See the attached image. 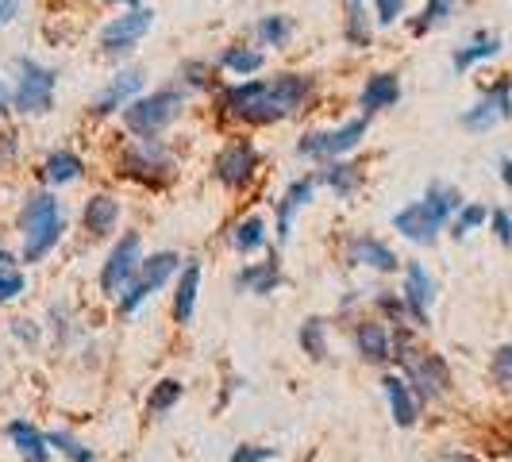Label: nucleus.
<instances>
[{
  "label": "nucleus",
  "mask_w": 512,
  "mask_h": 462,
  "mask_svg": "<svg viewBox=\"0 0 512 462\" xmlns=\"http://www.w3.org/2000/svg\"><path fill=\"white\" fill-rule=\"evenodd\" d=\"M509 116H512V81L509 77H501L482 101L462 112V128L489 131V128H497L501 120H509Z\"/></svg>",
  "instance_id": "obj_13"
},
{
  "label": "nucleus",
  "mask_w": 512,
  "mask_h": 462,
  "mask_svg": "<svg viewBox=\"0 0 512 462\" xmlns=\"http://www.w3.org/2000/svg\"><path fill=\"white\" fill-rule=\"evenodd\" d=\"M8 439H12L16 455H20L24 462H51V439L43 436L35 424L12 420V424H8Z\"/></svg>",
  "instance_id": "obj_19"
},
{
  "label": "nucleus",
  "mask_w": 512,
  "mask_h": 462,
  "mask_svg": "<svg viewBox=\"0 0 512 462\" xmlns=\"http://www.w3.org/2000/svg\"><path fill=\"white\" fill-rule=\"evenodd\" d=\"M139 89H143V74H139V70H120V74L108 81V89L97 97L93 112H97V116H112V112L128 108L131 101H139Z\"/></svg>",
  "instance_id": "obj_16"
},
{
  "label": "nucleus",
  "mask_w": 512,
  "mask_h": 462,
  "mask_svg": "<svg viewBox=\"0 0 512 462\" xmlns=\"http://www.w3.org/2000/svg\"><path fill=\"white\" fill-rule=\"evenodd\" d=\"M231 247L239 251V255H255L266 247V220L262 216H247V220H239L235 228H231Z\"/></svg>",
  "instance_id": "obj_28"
},
{
  "label": "nucleus",
  "mask_w": 512,
  "mask_h": 462,
  "mask_svg": "<svg viewBox=\"0 0 512 462\" xmlns=\"http://www.w3.org/2000/svg\"><path fill=\"white\" fill-rule=\"evenodd\" d=\"M258 39L266 47H285L293 39V20L289 16H262L258 20Z\"/></svg>",
  "instance_id": "obj_34"
},
{
  "label": "nucleus",
  "mask_w": 512,
  "mask_h": 462,
  "mask_svg": "<svg viewBox=\"0 0 512 462\" xmlns=\"http://www.w3.org/2000/svg\"><path fill=\"white\" fill-rule=\"evenodd\" d=\"M47 439H51V447H58L70 462H93V451H89L81 439L70 436V432H51Z\"/></svg>",
  "instance_id": "obj_36"
},
{
  "label": "nucleus",
  "mask_w": 512,
  "mask_h": 462,
  "mask_svg": "<svg viewBox=\"0 0 512 462\" xmlns=\"http://www.w3.org/2000/svg\"><path fill=\"white\" fill-rule=\"evenodd\" d=\"M178 270H181V258L174 255V251H158V255L143 258L139 274H135L128 289L120 293V312H139V305H143L147 297H154Z\"/></svg>",
  "instance_id": "obj_8"
},
{
  "label": "nucleus",
  "mask_w": 512,
  "mask_h": 462,
  "mask_svg": "<svg viewBox=\"0 0 512 462\" xmlns=\"http://www.w3.org/2000/svg\"><path fill=\"white\" fill-rule=\"evenodd\" d=\"M24 289H27V282H24V274H20V270H0V305L16 301Z\"/></svg>",
  "instance_id": "obj_37"
},
{
  "label": "nucleus",
  "mask_w": 512,
  "mask_h": 462,
  "mask_svg": "<svg viewBox=\"0 0 512 462\" xmlns=\"http://www.w3.org/2000/svg\"><path fill=\"white\" fill-rule=\"evenodd\" d=\"M124 174L147 185H166L174 178V154L162 139H131L124 151Z\"/></svg>",
  "instance_id": "obj_7"
},
{
  "label": "nucleus",
  "mask_w": 512,
  "mask_h": 462,
  "mask_svg": "<svg viewBox=\"0 0 512 462\" xmlns=\"http://www.w3.org/2000/svg\"><path fill=\"white\" fill-rule=\"evenodd\" d=\"M343 35H347L351 47H370V20H366V4H362V0H351V4H347Z\"/></svg>",
  "instance_id": "obj_33"
},
{
  "label": "nucleus",
  "mask_w": 512,
  "mask_h": 462,
  "mask_svg": "<svg viewBox=\"0 0 512 462\" xmlns=\"http://www.w3.org/2000/svg\"><path fill=\"white\" fill-rule=\"evenodd\" d=\"M486 220H489V208H482V205H462V212L455 216V220H451V235H455V239H466L470 231L482 228Z\"/></svg>",
  "instance_id": "obj_35"
},
{
  "label": "nucleus",
  "mask_w": 512,
  "mask_h": 462,
  "mask_svg": "<svg viewBox=\"0 0 512 462\" xmlns=\"http://www.w3.org/2000/svg\"><path fill=\"white\" fill-rule=\"evenodd\" d=\"M12 262H16V258H12L8 251H4V247H0V270H12Z\"/></svg>",
  "instance_id": "obj_49"
},
{
  "label": "nucleus",
  "mask_w": 512,
  "mask_h": 462,
  "mask_svg": "<svg viewBox=\"0 0 512 462\" xmlns=\"http://www.w3.org/2000/svg\"><path fill=\"white\" fill-rule=\"evenodd\" d=\"M320 181H324L328 189H335V197H351V193H359L362 170L355 166V162H343V158H335V162H328V166L320 170Z\"/></svg>",
  "instance_id": "obj_26"
},
{
  "label": "nucleus",
  "mask_w": 512,
  "mask_h": 462,
  "mask_svg": "<svg viewBox=\"0 0 512 462\" xmlns=\"http://www.w3.org/2000/svg\"><path fill=\"white\" fill-rule=\"evenodd\" d=\"M382 389H385V401H389L393 420H397L401 428H412V424H416V416H420V397L412 393V385L405 382L401 374H385Z\"/></svg>",
  "instance_id": "obj_17"
},
{
  "label": "nucleus",
  "mask_w": 512,
  "mask_h": 462,
  "mask_svg": "<svg viewBox=\"0 0 512 462\" xmlns=\"http://www.w3.org/2000/svg\"><path fill=\"white\" fill-rule=\"evenodd\" d=\"M278 459V447H258V443H243L235 447V455L228 462H270Z\"/></svg>",
  "instance_id": "obj_38"
},
{
  "label": "nucleus",
  "mask_w": 512,
  "mask_h": 462,
  "mask_svg": "<svg viewBox=\"0 0 512 462\" xmlns=\"http://www.w3.org/2000/svg\"><path fill=\"white\" fill-rule=\"evenodd\" d=\"M20 4H24V0H0V27L12 24V20L20 16Z\"/></svg>",
  "instance_id": "obj_44"
},
{
  "label": "nucleus",
  "mask_w": 512,
  "mask_h": 462,
  "mask_svg": "<svg viewBox=\"0 0 512 462\" xmlns=\"http://www.w3.org/2000/svg\"><path fill=\"white\" fill-rule=\"evenodd\" d=\"M212 174L224 189H247L251 178L258 174V147L251 139H235L224 151L216 154L212 162Z\"/></svg>",
  "instance_id": "obj_10"
},
{
  "label": "nucleus",
  "mask_w": 512,
  "mask_h": 462,
  "mask_svg": "<svg viewBox=\"0 0 512 462\" xmlns=\"http://www.w3.org/2000/svg\"><path fill=\"white\" fill-rule=\"evenodd\" d=\"M197 293H201V262L189 258L178 278V293H174V316H178V324H189V320H193V312H197Z\"/></svg>",
  "instance_id": "obj_23"
},
{
  "label": "nucleus",
  "mask_w": 512,
  "mask_h": 462,
  "mask_svg": "<svg viewBox=\"0 0 512 462\" xmlns=\"http://www.w3.org/2000/svg\"><path fill=\"white\" fill-rule=\"evenodd\" d=\"M143 235L139 231H124L120 235V243L108 251L104 258V270H101V289L108 297H120L124 289L131 285V278L139 274V266H143Z\"/></svg>",
  "instance_id": "obj_9"
},
{
  "label": "nucleus",
  "mask_w": 512,
  "mask_h": 462,
  "mask_svg": "<svg viewBox=\"0 0 512 462\" xmlns=\"http://www.w3.org/2000/svg\"><path fill=\"white\" fill-rule=\"evenodd\" d=\"M497 51H501V39H497V35H486V31H482V35H474V39H470L466 47H459V51H455L451 66H455V70L462 74V70H470V66H478V62L493 58Z\"/></svg>",
  "instance_id": "obj_27"
},
{
  "label": "nucleus",
  "mask_w": 512,
  "mask_h": 462,
  "mask_svg": "<svg viewBox=\"0 0 512 462\" xmlns=\"http://www.w3.org/2000/svg\"><path fill=\"white\" fill-rule=\"evenodd\" d=\"M497 170H501V181L509 185V193H512V158H501V162H497Z\"/></svg>",
  "instance_id": "obj_47"
},
{
  "label": "nucleus",
  "mask_w": 512,
  "mask_h": 462,
  "mask_svg": "<svg viewBox=\"0 0 512 462\" xmlns=\"http://www.w3.org/2000/svg\"><path fill=\"white\" fill-rule=\"evenodd\" d=\"M393 228L412 243H436L439 231L447 228V216L428 201H412L401 212H393Z\"/></svg>",
  "instance_id": "obj_12"
},
{
  "label": "nucleus",
  "mask_w": 512,
  "mask_h": 462,
  "mask_svg": "<svg viewBox=\"0 0 512 462\" xmlns=\"http://www.w3.org/2000/svg\"><path fill=\"white\" fill-rule=\"evenodd\" d=\"M181 393H185V385H181L178 378H162V382L151 389V397H147V412H151V416H166V412L181 401Z\"/></svg>",
  "instance_id": "obj_32"
},
{
  "label": "nucleus",
  "mask_w": 512,
  "mask_h": 462,
  "mask_svg": "<svg viewBox=\"0 0 512 462\" xmlns=\"http://www.w3.org/2000/svg\"><path fill=\"white\" fill-rule=\"evenodd\" d=\"M459 4L462 0H428V4H424V12L412 20V31H416V35H424V31H432V27L447 24V20L459 12Z\"/></svg>",
  "instance_id": "obj_31"
},
{
  "label": "nucleus",
  "mask_w": 512,
  "mask_h": 462,
  "mask_svg": "<svg viewBox=\"0 0 512 462\" xmlns=\"http://www.w3.org/2000/svg\"><path fill=\"white\" fill-rule=\"evenodd\" d=\"M20 70V85H16V97H12V108L24 112V116H47L54 108V89H58V74L51 66L35 62V58H20L16 62Z\"/></svg>",
  "instance_id": "obj_5"
},
{
  "label": "nucleus",
  "mask_w": 512,
  "mask_h": 462,
  "mask_svg": "<svg viewBox=\"0 0 512 462\" xmlns=\"http://www.w3.org/2000/svg\"><path fill=\"white\" fill-rule=\"evenodd\" d=\"M312 97V77L308 74H278L258 77V81H239L220 93V108L231 120L243 124H278L285 116L301 112Z\"/></svg>",
  "instance_id": "obj_1"
},
{
  "label": "nucleus",
  "mask_w": 512,
  "mask_h": 462,
  "mask_svg": "<svg viewBox=\"0 0 512 462\" xmlns=\"http://www.w3.org/2000/svg\"><path fill=\"white\" fill-rule=\"evenodd\" d=\"M366 131H370V120H347V124L328 128V131H305V135L297 139V154H301V158L335 162V158H343L347 151H355L362 139H366Z\"/></svg>",
  "instance_id": "obj_6"
},
{
  "label": "nucleus",
  "mask_w": 512,
  "mask_h": 462,
  "mask_svg": "<svg viewBox=\"0 0 512 462\" xmlns=\"http://www.w3.org/2000/svg\"><path fill=\"white\" fill-rule=\"evenodd\" d=\"M220 66L239 77H251L266 66V54L255 51V47H228V51L220 54Z\"/></svg>",
  "instance_id": "obj_30"
},
{
  "label": "nucleus",
  "mask_w": 512,
  "mask_h": 462,
  "mask_svg": "<svg viewBox=\"0 0 512 462\" xmlns=\"http://www.w3.org/2000/svg\"><path fill=\"white\" fill-rule=\"evenodd\" d=\"M154 24V12L151 8H128L120 12L116 20H108L101 31V47L104 54H128L139 47V39L151 31Z\"/></svg>",
  "instance_id": "obj_11"
},
{
  "label": "nucleus",
  "mask_w": 512,
  "mask_h": 462,
  "mask_svg": "<svg viewBox=\"0 0 512 462\" xmlns=\"http://www.w3.org/2000/svg\"><path fill=\"white\" fill-rule=\"evenodd\" d=\"M374 12H378V24H397L405 16V0H374Z\"/></svg>",
  "instance_id": "obj_40"
},
{
  "label": "nucleus",
  "mask_w": 512,
  "mask_h": 462,
  "mask_svg": "<svg viewBox=\"0 0 512 462\" xmlns=\"http://www.w3.org/2000/svg\"><path fill=\"white\" fill-rule=\"evenodd\" d=\"M297 339H301L308 359L316 362L328 359V320L324 316H308L305 324H301V332H297Z\"/></svg>",
  "instance_id": "obj_29"
},
{
  "label": "nucleus",
  "mask_w": 512,
  "mask_h": 462,
  "mask_svg": "<svg viewBox=\"0 0 512 462\" xmlns=\"http://www.w3.org/2000/svg\"><path fill=\"white\" fill-rule=\"evenodd\" d=\"M493 378L501 385H512V343L509 347H497V355H493Z\"/></svg>",
  "instance_id": "obj_39"
},
{
  "label": "nucleus",
  "mask_w": 512,
  "mask_h": 462,
  "mask_svg": "<svg viewBox=\"0 0 512 462\" xmlns=\"http://www.w3.org/2000/svg\"><path fill=\"white\" fill-rule=\"evenodd\" d=\"M436 462H478V459H470V455H459V451H447V455H439Z\"/></svg>",
  "instance_id": "obj_48"
},
{
  "label": "nucleus",
  "mask_w": 512,
  "mask_h": 462,
  "mask_svg": "<svg viewBox=\"0 0 512 462\" xmlns=\"http://www.w3.org/2000/svg\"><path fill=\"white\" fill-rule=\"evenodd\" d=\"M81 220H85V231H89L93 239H104V235H112L116 224H120V201L108 197V193H97V197L85 201Z\"/></svg>",
  "instance_id": "obj_20"
},
{
  "label": "nucleus",
  "mask_w": 512,
  "mask_h": 462,
  "mask_svg": "<svg viewBox=\"0 0 512 462\" xmlns=\"http://www.w3.org/2000/svg\"><path fill=\"white\" fill-rule=\"evenodd\" d=\"M397 101H401V77L397 74L366 77L362 97H359V104L366 108V116H370V112H382V108H393Z\"/></svg>",
  "instance_id": "obj_22"
},
{
  "label": "nucleus",
  "mask_w": 512,
  "mask_h": 462,
  "mask_svg": "<svg viewBox=\"0 0 512 462\" xmlns=\"http://www.w3.org/2000/svg\"><path fill=\"white\" fill-rule=\"evenodd\" d=\"M16 335H20V339H27V343H35V324H31V320H16Z\"/></svg>",
  "instance_id": "obj_45"
},
{
  "label": "nucleus",
  "mask_w": 512,
  "mask_h": 462,
  "mask_svg": "<svg viewBox=\"0 0 512 462\" xmlns=\"http://www.w3.org/2000/svg\"><path fill=\"white\" fill-rule=\"evenodd\" d=\"M378 305H382V312H389V316H397V324H401V316L409 312V308H405V297L397 301V297H389V293H382V297H378Z\"/></svg>",
  "instance_id": "obj_43"
},
{
  "label": "nucleus",
  "mask_w": 512,
  "mask_h": 462,
  "mask_svg": "<svg viewBox=\"0 0 512 462\" xmlns=\"http://www.w3.org/2000/svg\"><path fill=\"white\" fill-rule=\"evenodd\" d=\"M208 62H185L181 66V77H185V85H193V89H205L208 85Z\"/></svg>",
  "instance_id": "obj_41"
},
{
  "label": "nucleus",
  "mask_w": 512,
  "mask_h": 462,
  "mask_svg": "<svg viewBox=\"0 0 512 462\" xmlns=\"http://www.w3.org/2000/svg\"><path fill=\"white\" fill-rule=\"evenodd\" d=\"M347 262L351 266H370V270H378V274H393L397 266H401V258L397 251L382 243V239H374V235H355L351 243H347Z\"/></svg>",
  "instance_id": "obj_14"
},
{
  "label": "nucleus",
  "mask_w": 512,
  "mask_h": 462,
  "mask_svg": "<svg viewBox=\"0 0 512 462\" xmlns=\"http://www.w3.org/2000/svg\"><path fill=\"white\" fill-rule=\"evenodd\" d=\"M12 97H16V89H8V81L0 77V112H8V108H12Z\"/></svg>",
  "instance_id": "obj_46"
},
{
  "label": "nucleus",
  "mask_w": 512,
  "mask_h": 462,
  "mask_svg": "<svg viewBox=\"0 0 512 462\" xmlns=\"http://www.w3.org/2000/svg\"><path fill=\"white\" fill-rule=\"evenodd\" d=\"M278 285H282L278 258H270V262H251V266H243V270L235 274V289H243V293H255V297H270Z\"/></svg>",
  "instance_id": "obj_21"
},
{
  "label": "nucleus",
  "mask_w": 512,
  "mask_h": 462,
  "mask_svg": "<svg viewBox=\"0 0 512 462\" xmlns=\"http://www.w3.org/2000/svg\"><path fill=\"white\" fill-rule=\"evenodd\" d=\"M312 189H316V181L301 178L282 193V201H278V239H289V235H293V216L312 201Z\"/></svg>",
  "instance_id": "obj_24"
},
{
  "label": "nucleus",
  "mask_w": 512,
  "mask_h": 462,
  "mask_svg": "<svg viewBox=\"0 0 512 462\" xmlns=\"http://www.w3.org/2000/svg\"><path fill=\"white\" fill-rule=\"evenodd\" d=\"M393 343H397V355L393 359L401 362V378L412 385V393L420 397V401H436L443 397L447 389H451V370H447V362L439 359L436 351H424V347H416L412 343V335L397 324V335H393Z\"/></svg>",
  "instance_id": "obj_3"
},
{
  "label": "nucleus",
  "mask_w": 512,
  "mask_h": 462,
  "mask_svg": "<svg viewBox=\"0 0 512 462\" xmlns=\"http://www.w3.org/2000/svg\"><path fill=\"white\" fill-rule=\"evenodd\" d=\"M85 174V162L77 158L74 151H54V154H47V162H43V181L47 185H70V181H77Z\"/></svg>",
  "instance_id": "obj_25"
},
{
  "label": "nucleus",
  "mask_w": 512,
  "mask_h": 462,
  "mask_svg": "<svg viewBox=\"0 0 512 462\" xmlns=\"http://www.w3.org/2000/svg\"><path fill=\"white\" fill-rule=\"evenodd\" d=\"M489 224H493V235H497L505 247H512V216H509V212H505V208L489 212Z\"/></svg>",
  "instance_id": "obj_42"
},
{
  "label": "nucleus",
  "mask_w": 512,
  "mask_h": 462,
  "mask_svg": "<svg viewBox=\"0 0 512 462\" xmlns=\"http://www.w3.org/2000/svg\"><path fill=\"white\" fill-rule=\"evenodd\" d=\"M355 351L362 355V362L382 366V362L393 359V335L382 328V320H359V328H355Z\"/></svg>",
  "instance_id": "obj_18"
},
{
  "label": "nucleus",
  "mask_w": 512,
  "mask_h": 462,
  "mask_svg": "<svg viewBox=\"0 0 512 462\" xmlns=\"http://www.w3.org/2000/svg\"><path fill=\"white\" fill-rule=\"evenodd\" d=\"M112 4H135L139 8V0H112Z\"/></svg>",
  "instance_id": "obj_50"
},
{
  "label": "nucleus",
  "mask_w": 512,
  "mask_h": 462,
  "mask_svg": "<svg viewBox=\"0 0 512 462\" xmlns=\"http://www.w3.org/2000/svg\"><path fill=\"white\" fill-rule=\"evenodd\" d=\"M436 301V282L432 274L420 266V262H409L405 266V308L416 324H428V308Z\"/></svg>",
  "instance_id": "obj_15"
},
{
  "label": "nucleus",
  "mask_w": 512,
  "mask_h": 462,
  "mask_svg": "<svg viewBox=\"0 0 512 462\" xmlns=\"http://www.w3.org/2000/svg\"><path fill=\"white\" fill-rule=\"evenodd\" d=\"M185 108V93L178 89H158L151 97H139L124 108V128L135 139H158V131H166Z\"/></svg>",
  "instance_id": "obj_4"
},
{
  "label": "nucleus",
  "mask_w": 512,
  "mask_h": 462,
  "mask_svg": "<svg viewBox=\"0 0 512 462\" xmlns=\"http://www.w3.org/2000/svg\"><path fill=\"white\" fill-rule=\"evenodd\" d=\"M62 231H66V212H62V201L47 193V189H39V193H31L20 208V235H24V262H43V258L51 255L54 247L62 243Z\"/></svg>",
  "instance_id": "obj_2"
}]
</instances>
